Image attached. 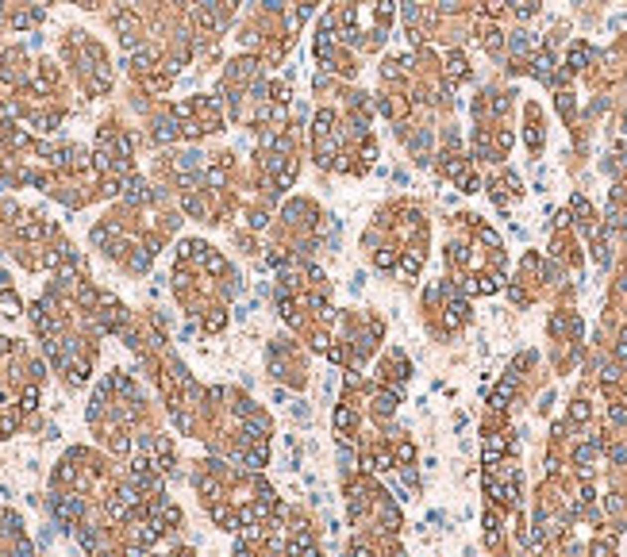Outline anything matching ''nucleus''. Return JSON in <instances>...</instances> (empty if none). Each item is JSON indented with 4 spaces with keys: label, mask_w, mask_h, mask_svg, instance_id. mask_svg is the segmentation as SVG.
<instances>
[{
    "label": "nucleus",
    "mask_w": 627,
    "mask_h": 557,
    "mask_svg": "<svg viewBox=\"0 0 627 557\" xmlns=\"http://www.w3.org/2000/svg\"><path fill=\"white\" fill-rule=\"evenodd\" d=\"M35 400H39V392H35V388H27V392H23V408H35Z\"/></svg>",
    "instance_id": "423d86ee"
},
{
    "label": "nucleus",
    "mask_w": 627,
    "mask_h": 557,
    "mask_svg": "<svg viewBox=\"0 0 627 557\" xmlns=\"http://www.w3.org/2000/svg\"><path fill=\"white\" fill-rule=\"evenodd\" d=\"M50 507H54V515H58L62 523H73L77 515H81V499L77 496H54L50 499Z\"/></svg>",
    "instance_id": "f257e3e1"
},
{
    "label": "nucleus",
    "mask_w": 627,
    "mask_h": 557,
    "mask_svg": "<svg viewBox=\"0 0 627 557\" xmlns=\"http://www.w3.org/2000/svg\"><path fill=\"white\" fill-rule=\"evenodd\" d=\"M77 538H81V546H85V550H92V554H96V534H92V530H77Z\"/></svg>",
    "instance_id": "20e7f679"
},
{
    "label": "nucleus",
    "mask_w": 627,
    "mask_h": 557,
    "mask_svg": "<svg viewBox=\"0 0 627 557\" xmlns=\"http://www.w3.org/2000/svg\"><path fill=\"white\" fill-rule=\"evenodd\" d=\"M535 73H539V77H550V58H535Z\"/></svg>",
    "instance_id": "39448f33"
},
{
    "label": "nucleus",
    "mask_w": 627,
    "mask_h": 557,
    "mask_svg": "<svg viewBox=\"0 0 627 557\" xmlns=\"http://www.w3.org/2000/svg\"><path fill=\"white\" fill-rule=\"evenodd\" d=\"M620 357H627V335L620 338Z\"/></svg>",
    "instance_id": "6e6552de"
},
{
    "label": "nucleus",
    "mask_w": 627,
    "mask_h": 557,
    "mask_svg": "<svg viewBox=\"0 0 627 557\" xmlns=\"http://www.w3.org/2000/svg\"><path fill=\"white\" fill-rule=\"evenodd\" d=\"M247 434H250V438H262V434H266V419H250Z\"/></svg>",
    "instance_id": "f03ea898"
},
{
    "label": "nucleus",
    "mask_w": 627,
    "mask_h": 557,
    "mask_svg": "<svg viewBox=\"0 0 627 557\" xmlns=\"http://www.w3.org/2000/svg\"><path fill=\"white\" fill-rule=\"evenodd\" d=\"M15 557H31V546L27 542H15Z\"/></svg>",
    "instance_id": "0eeeda50"
},
{
    "label": "nucleus",
    "mask_w": 627,
    "mask_h": 557,
    "mask_svg": "<svg viewBox=\"0 0 627 557\" xmlns=\"http://www.w3.org/2000/svg\"><path fill=\"white\" fill-rule=\"evenodd\" d=\"M154 135H158V142H170V139L177 135V127H174V123H158V131H154Z\"/></svg>",
    "instance_id": "7ed1b4c3"
}]
</instances>
